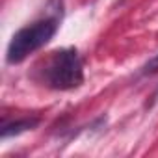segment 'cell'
Returning a JSON list of instances; mask_svg holds the SVG:
<instances>
[{
  "instance_id": "obj_1",
  "label": "cell",
  "mask_w": 158,
  "mask_h": 158,
  "mask_svg": "<svg viewBox=\"0 0 158 158\" xmlns=\"http://www.w3.org/2000/svg\"><path fill=\"white\" fill-rule=\"evenodd\" d=\"M35 80L56 91H71L84 84V61L76 48H58L35 69Z\"/></svg>"
},
{
  "instance_id": "obj_2",
  "label": "cell",
  "mask_w": 158,
  "mask_h": 158,
  "mask_svg": "<svg viewBox=\"0 0 158 158\" xmlns=\"http://www.w3.org/2000/svg\"><path fill=\"white\" fill-rule=\"evenodd\" d=\"M60 21H61V8L56 10L54 13H48L47 17H41V19L34 21L32 24H26L21 30H17L8 43L6 61L10 65L21 63L30 54L43 48L56 35V32L60 28Z\"/></svg>"
},
{
  "instance_id": "obj_3",
  "label": "cell",
  "mask_w": 158,
  "mask_h": 158,
  "mask_svg": "<svg viewBox=\"0 0 158 158\" xmlns=\"http://www.w3.org/2000/svg\"><path fill=\"white\" fill-rule=\"evenodd\" d=\"M37 123H39L37 119H30V117L17 119L13 123H4V127H2V139H6L10 136H19V134H23L26 130H32V128L37 127Z\"/></svg>"
},
{
  "instance_id": "obj_4",
  "label": "cell",
  "mask_w": 158,
  "mask_h": 158,
  "mask_svg": "<svg viewBox=\"0 0 158 158\" xmlns=\"http://www.w3.org/2000/svg\"><path fill=\"white\" fill-rule=\"evenodd\" d=\"M158 73V54L152 56L141 69V74H156Z\"/></svg>"
},
{
  "instance_id": "obj_5",
  "label": "cell",
  "mask_w": 158,
  "mask_h": 158,
  "mask_svg": "<svg viewBox=\"0 0 158 158\" xmlns=\"http://www.w3.org/2000/svg\"><path fill=\"white\" fill-rule=\"evenodd\" d=\"M154 101H158V89H156V93H154V97H152Z\"/></svg>"
}]
</instances>
